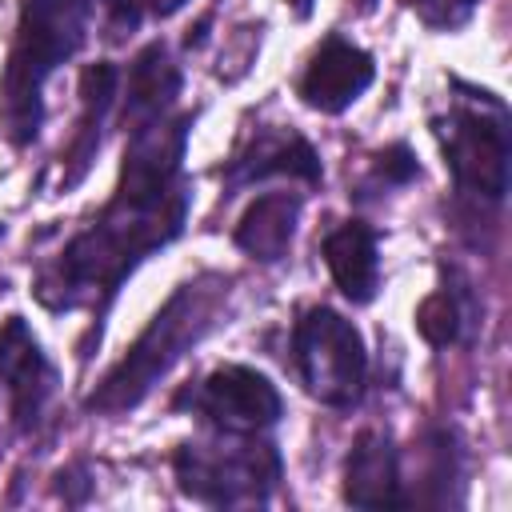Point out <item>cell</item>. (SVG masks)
<instances>
[{"instance_id": "6da1fadb", "label": "cell", "mask_w": 512, "mask_h": 512, "mask_svg": "<svg viewBox=\"0 0 512 512\" xmlns=\"http://www.w3.org/2000/svg\"><path fill=\"white\" fill-rule=\"evenodd\" d=\"M124 164L112 200L36 272V300L48 312H88V340H100V320L120 296L132 268L184 232L192 184L184 176V148L192 112H160L124 124Z\"/></svg>"}, {"instance_id": "30bf717a", "label": "cell", "mask_w": 512, "mask_h": 512, "mask_svg": "<svg viewBox=\"0 0 512 512\" xmlns=\"http://www.w3.org/2000/svg\"><path fill=\"white\" fill-rule=\"evenodd\" d=\"M372 76H376L372 56L364 48H356L352 40H344L340 32H328L316 44V52L308 56V64L296 80V92L308 108L336 116L368 92Z\"/></svg>"}, {"instance_id": "52a82bcc", "label": "cell", "mask_w": 512, "mask_h": 512, "mask_svg": "<svg viewBox=\"0 0 512 512\" xmlns=\"http://www.w3.org/2000/svg\"><path fill=\"white\" fill-rule=\"evenodd\" d=\"M172 408L192 412L204 424L224 428V432H268L280 420L284 400H280L276 384L268 376H260L256 368L224 364V368L208 372L200 384H188L184 392H176Z\"/></svg>"}, {"instance_id": "8fae6325", "label": "cell", "mask_w": 512, "mask_h": 512, "mask_svg": "<svg viewBox=\"0 0 512 512\" xmlns=\"http://www.w3.org/2000/svg\"><path fill=\"white\" fill-rule=\"evenodd\" d=\"M116 84H120V72L108 60L88 64L80 72V116H76V132H72L68 148L60 152V188L80 184L84 172L92 168V160L100 152L104 120H108L112 100H116Z\"/></svg>"}, {"instance_id": "9a60e30c", "label": "cell", "mask_w": 512, "mask_h": 512, "mask_svg": "<svg viewBox=\"0 0 512 512\" xmlns=\"http://www.w3.org/2000/svg\"><path fill=\"white\" fill-rule=\"evenodd\" d=\"M180 96V68L172 64L168 48L160 40L144 44L136 60L128 64V96H124V124L172 112Z\"/></svg>"}, {"instance_id": "44dd1931", "label": "cell", "mask_w": 512, "mask_h": 512, "mask_svg": "<svg viewBox=\"0 0 512 512\" xmlns=\"http://www.w3.org/2000/svg\"><path fill=\"white\" fill-rule=\"evenodd\" d=\"M288 4H292V8H296V16H300V20H304V16H308V12H312V0H288Z\"/></svg>"}, {"instance_id": "5bb4252c", "label": "cell", "mask_w": 512, "mask_h": 512, "mask_svg": "<svg viewBox=\"0 0 512 512\" xmlns=\"http://www.w3.org/2000/svg\"><path fill=\"white\" fill-rule=\"evenodd\" d=\"M296 220H300V196L296 192H264L256 196L244 216L232 228L236 248H244L252 260L260 264H276L288 256L292 236H296Z\"/></svg>"}, {"instance_id": "ac0fdd59", "label": "cell", "mask_w": 512, "mask_h": 512, "mask_svg": "<svg viewBox=\"0 0 512 512\" xmlns=\"http://www.w3.org/2000/svg\"><path fill=\"white\" fill-rule=\"evenodd\" d=\"M480 0H412V12L436 28V32H452V28H464L472 20Z\"/></svg>"}, {"instance_id": "2e32d148", "label": "cell", "mask_w": 512, "mask_h": 512, "mask_svg": "<svg viewBox=\"0 0 512 512\" xmlns=\"http://www.w3.org/2000/svg\"><path fill=\"white\" fill-rule=\"evenodd\" d=\"M464 324H468V284L464 280H444L416 308V332L432 348L456 344L464 336Z\"/></svg>"}, {"instance_id": "7a4b0ae2", "label": "cell", "mask_w": 512, "mask_h": 512, "mask_svg": "<svg viewBox=\"0 0 512 512\" xmlns=\"http://www.w3.org/2000/svg\"><path fill=\"white\" fill-rule=\"evenodd\" d=\"M232 296V280L220 272H200L192 280H184L164 308L148 320V328L136 336V344L116 360V368L100 380V388L88 396L92 412L116 416L136 408L156 384L160 376L172 372V364L180 356H188L224 316Z\"/></svg>"}, {"instance_id": "e0dca14e", "label": "cell", "mask_w": 512, "mask_h": 512, "mask_svg": "<svg viewBox=\"0 0 512 512\" xmlns=\"http://www.w3.org/2000/svg\"><path fill=\"white\" fill-rule=\"evenodd\" d=\"M416 176H420V164H416V156H412V148H408L404 140L380 148V152L372 156V168H368V180H372L376 188H404V184H412Z\"/></svg>"}, {"instance_id": "ba28073f", "label": "cell", "mask_w": 512, "mask_h": 512, "mask_svg": "<svg viewBox=\"0 0 512 512\" xmlns=\"http://www.w3.org/2000/svg\"><path fill=\"white\" fill-rule=\"evenodd\" d=\"M272 176H288V180H304V184L324 180L316 148L296 128H284V124L248 128L236 140L232 156L220 164V180H224L228 192H236L244 184H256V180H272Z\"/></svg>"}, {"instance_id": "7c38bea8", "label": "cell", "mask_w": 512, "mask_h": 512, "mask_svg": "<svg viewBox=\"0 0 512 512\" xmlns=\"http://www.w3.org/2000/svg\"><path fill=\"white\" fill-rule=\"evenodd\" d=\"M344 500L356 508H396L404 504L400 492V460L380 428H364L352 440V452L344 460Z\"/></svg>"}, {"instance_id": "9c48e42d", "label": "cell", "mask_w": 512, "mask_h": 512, "mask_svg": "<svg viewBox=\"0 0 512 512\" xmlns=\"http://www.w3.org/2000/svg\"><path fill=\"white\" fill-rule=\"evenodd\" d=\"M56 364L44 356L20 316L0 324V384L8 392V416L20 432H36L48 400L56 396Z\"/></svg>"}, {"instance_id": "8992f818", "label": "cell", "mask_w": 512, "mask_h": 512, "mask_svg": "<svg viewBox=\"0 0 512 512\" xmlns=\"http://www.w3.org/2000/svg\"><path fill=\"white\" fill-rule=\"evenodd\" d=\"M292 368L308 396L328 408H352L368 384V352L352 320L312 304L292 324Z\"/></svg>"}, {"instance_id": "ffe728a7", "label": "cell", "mask_w": 512, "mask_h": 512, "mask_svg": "<svg viewBox=\"0 0 512 512\" xmlns=\"http://www.w3.org/2000/svg\"><path fill=\"white\" fill-rule=\"evenodd\" d=\"M188 0H148V8L156 12V16H172V12H180Z\"/></svg>"}, {"instance_id": "4fadbf2b", "label": "cell", "mask_w": 512, "mask_h": 512, "mask_svg": "<svg viewBox=\"0 0 512 512\" xmlns=\"http://www.w3.org/2000/svg\"><path fill=\"white\" fill-rule=\"evenodd\" d=\"M324 260L336 280V288L352 304H368L380 288V256H376V232L364 220H344L324 236Z\"/></svg>"}, {"instance_id": "d6986e66", "label": "cell", "mask_w": 512, "mask_h": 512, "mask_svg": "<svg viewBox=\"0 0 512 512\" xmlns=\"http://www.w3.org/2000/svg\"><path fill=\"white\" fill-rule=\"evenodd\" d=\"M92 12L104 24L108 40H120L124 32H136V24H140V0H92Z\"/></svg>"}, {"instance_id": "277c9868", "label": "cell", "mask_w": 512, "mask_h": 512, "mask_svg": "<svg viewBox=\"0 0 512 512\" xmlns=\"http://www.w3.org/2000/svg\"><path fill=\"white\" fill-rule=\"evenodd\" d=\"M172 472L184 496L212 508L264 504L284 476L280 452L264 432H224L184 440L172 452Z\"/></svg>"}, {"instance_id": "5b68a950", "label": "cell", "mask_w": 512, "mask_h": 512, "mask_svg": "<svg viewBox=\"0 0 512 512\" xmlns=\"http://www.w3.org/2000/svg\"><path fill=\"white\" fill-rule=\"evenodd\" d=\"M448 112L432 120L456 192L500 204L508 192V108L500 96L456 84Z\"/></svg>"}, {"instance_id": "3957f363", "label": "cell", "mask_w": 512, "mask_h": 512, "mask_svg": "<svg viewBox=\"0 0 512 512\" xmlns=\"http://www.w3.org/2000/svg\"><path fill=\"white\" fill-rule=\"evenodd\" d=\"M92 0H20L16 36L0 72V136L28 148L44 124L48 76L88 40Z\"/></svg>"}]
</instances>
